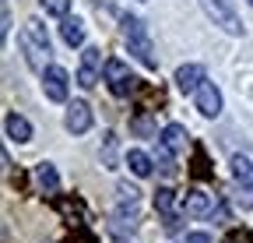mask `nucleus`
Here are the masks:
<instances>
[{
    "mask_svg": "<svg viewBox=\"0 0 253 243\" xmlns=\"http://www.w3.org/2000/svg\"><path fill=\"white\" fill-rule=\"evenodd\" d=\"M18 46L25 49V64L32 71H46L49 67V36H46V25L39 18H28L25 21V32L18 36Z\"/></svg>",
    "mask_w": 253,
    "mask_h": 243,
    "instance_id": "1",
    "label": "nucleus"
},
{
    "mask_svg": "<svg viewBox=\"0 0 253 243\" xmlns=\"http://www.w3.org/2000/svg\"><path fill=\"white\" fill-rule=\"evenodd\" d=\"M120 25H123V43H126V49H130L148 71H158V53H155V43H151V36H148L144 21L134 18V14H123Z\"/></svg>",
    "mask_w": 253,
    "mask_h": 243,
    "instance_id": "2",
    "label": "nucleus"
},
{
    "mask_svg": "<svg viewBox=\"0 0 253 243\" xmlns=\"http://www.w3.org/2000/svg\"><path fill=\"white\" fill-rule=\"evenodd\" d=\"M106 85L116 99H126V96L137 92V78L130 74V67L123 60H106Z\"/></svg>",
    "mask_w": 253,
    "mask_h": 243,
    "instance_id": "3",
    "label": "nucleus"
},
{
    "mask_svg": "<svg viewBox=\"0 0 253 243\" xmlns=\"http://www.w3.org/2000/svg\"><path fill=\"white\" fill-rule=\"evenodd\" d=\"M102 71H106V64H102V49H99V46H84V53H81V67H78V85H81V88H95V81H99Z\"/></svg>",
    "mask_w": 253,
    "mask_h": 243,
    "instance_id": "4",
    "label": "nucleus"
},
{
    "mask_svg": "<svg viewBox=\"0 0 253 243\" xmlns=\"http://www.w3.org/2000/svg\"><path fill=\"white\" fill-rule=\"evenodd\" d=\"M204 11L214 18V25H221L229 36H243V21L239 14L229 7V0H204Z\"/></svg>",
    "mask_w": 253,
    "mask_h": 243,
    "instance_id": "5",
    "label": "nucleus"
},
{
    "mask_svg": "<svg viewBox=\"0 0 253 243\" xmlns=\"http://www.w3.org/2000/svg\"><path fill=\"white\" fill-rule=\"evenodd\" d=\"M42 88H46V99H49V102H67V88H71L67 71L56 67V64H49V67L42 71Z\"/></svg>",
    "mask_w": 253,
    "mask_h": 243,
    "instance_id": "6",
    "label": "nucleus"
},
{
    "mask_svg": "<svg viewBox=\"0 0 253 243\" xmlns=\"http://www.w3.org/2000/svg\"><path fill=\"white\" fill-rule=\"evenodd\" d=\"M214 194H204L201 187H194V191H186L183 194V211L186 215H194V219H204V215H211L214 211Z\"/></svg>",
    "mask_w": 253,
    "mask_h": 243,
    "instance_id": "7",
    "label": "nucleus"
},
{
    "mask_svg": "<svg viewBox=\"0 0 253 243\" xmlns=\"http://www.w3.org/2000/svg\"><path fill=\"white\" fill-rule=\"evenodd\" d=\"M63 127H67L71 134H84L88 127H91V106L88 102H71L67 106V116H63Z\"/></svg>",
    "mask_w": 253,
    "mask_h": 243,
    "instance_id": "8",
    "label": "nucleus"
},
{
    "mask_svg": "<svg viewBox=\"0 0 253 243\" xmlns=\"http://www.w3.org/2000/svg\"><path fill=\"white\" fill-rule=\"evenodd\" d=\"M194 102H197V109L204 113V116H218L221 113V92L214 88V81H204L197 92H194Z\"/></svg>",
    "mask_w": 253,
    "mask_h": 243,
    "instance_id": "9",
    "label": "nucleus"
},
{
    "mask_svg": "<svg viewBox=\"0 0 253 243\" xmlns=\"http://www.w3.org/2000/svg\"><path fill=\"white\" fill-rule=\"evenodd\" d=\"M201 85H204V67L201 64H183L176 71V88H179L183 96H194Z\"/></svg>",
    "mask_w": 253,
    "mask_h": 243,
    "instance_id": "10",
    "label": "nucleus"
},
{
    "mask_svg": "<svg viewBox=\"0 0 253 243\" xmlns=\"http://www.w3.org/2000/svg\"><path fill=\"white\" fill-rule=\"evenodd\" d=\"M172 201H176V194L169 187H158L155 191V208L162 211V219H166V233H176V226H179V219L172 215Z\"/></svg>",
    "mask_w": 253,
    "mask_h": 243,
    "instance_id": "11",
    "label": "nucleus"
},
{
    "mask_svg": "<svg viewBox=\"0 0 253 243\" xmlns=\"http://www.w3.org/2000/svg\"><path fill=\"white\" fill-rule=\"evenodd\" d=\"M4 127H7V138H11V141H18V145L32 141V124H28L21 113H7V116H4Z\"/></svg>",
    "mask_w": 253,
    "mask_h": 243,
    "instance_id": "12",
    "label": "nucleus"
},
{
    "mask_svg": "<svg viewBox=\"0 0 253 243\" xmlns=\"http://www.w3.org/2000/svg\"><path fill=\"white\" fill-rule=\"evenodd\" d=\"M60 36H63V43L67 46H81L84 43V21L81 18H63V25H60Z\"/></svg>",
    "mask_w": 253,
    "mask_h": 243,
    "instance_id": "13",
    "label": "nucleus"
},
{
    "mask_svg": "<svg viewBox=\"0 0 253 243\" xmlns=\"http://www.w3.org/2000/svg\"><path fill=\"white\" fill-rule=\"evenodd\" d=\"M36 184H39L42 194H56V191H60V176H56V169H53L49 162H39V166H36Z\"/></svg>",
    "mask_w": 253,
    "mask_h": 243,
    "instance_id": "14",
    "label": "nucleus"
},
{
    "mask_svg": "<svg viewBox=\"0 0 253 243\" xmlns=\"http://www.w3.org/2000/svg\"><path fill=\"white\" fill-rule=\"evenodd\" d=\"M126 166H130V173L134 176H151V155H148V151H141V148H130V151H126Z\"/></svg>",
    "mask_w": 253,
    "mask_h": 243,
    "instance_id": "15",
    "label": "nucleus"
},
{
    "mask_svg": "<svg viewBox=\"0 0 253 243\" xmlns=\"http://www.w3.org/2000/svg\"><path fill=\"white\" fill-rule=\"evenodd\" d=\"M162 145L172 151V155H183V148H186V131H183L179 124H169V127L162 131Z\"/></svg>",
    "mask_w": 253,
    "mask_h": 243,
    "instance_id": "16",
    "label": "nucleus"
},
{
    "mask_svg": "<svg viewBox=\"0 0 253 243\" xmlns=\"http://www.w3.org/2000/svg\"><path fill=\"white\" fill-rule=\"evenodd\" d=\"M232 176L239 180L246 191H253V162L246 155H232Z\"/></svg>",
    "mask_w": 253,
    "mask_h": 243,
    "instance_id": "17",
    "label": "nucleus"
},
{
    "mask_svg": "<svg viewBox=\"0 0 253 243\" xmlns=\"http://www.w3.org/2000/svg\"><path fill=\"white\" fill-rule=\"evenodd\" d=\"M46 7V14H56V18H67L71 14V0H39Z\"/></svg>",
    "mask_w": 253,
    "mask_h": 243,
    "instance_id": "18",
    "label": "nucleus"
},
{
    "mask_svg": "<svg viewBox=\"0 0 253 243\" xmlns=\"http://www.w3.org/2000/svg\"><path fill=\"white\" fill-rule=\"evenodd\" d=\"M113 151H116V138L106 134V169H116V155H113Z\"/></svg>",
    "mask_w": 253,
    "mask_h": 243,
    "instance_id": "19",
    "label": "nucleus"
},
{
    "mask_svg": "<svg viewBox=\"0 0 253 243\" xmlns=\"http://www.w3.org/2000/svg\"><path fill=\"white\" fill-rule=\"evenodd\" d=\"M134 131H137V134H151V120H148V116H137V120H134Z\"/></svg>",
    "mask_w": 253,
    "mask_h": 243,
    "instance_id": "20",
    "label": "nucleus"
},
{
    "mask_svg": "<svg viewBox=\"0 0 253 243\" xmlns=\"http://www.w3.org/2000/svg\"><path fill=\"white\" fill-rule=\"evenodd\" d=\"M183 243H211V236H208V233H186Z\"/></svg>",
    "mask_w": 253,
    "mask_h": 243,
    "instance_id": "21",
    "label": "nucleus"
},
{
    "mask_svg": "<svg viewBox=\"0 0 253 243\" xmlns=\"http://www.w3.org/2000/svg\"><path fill=\"white\" fill-rule=\"evenodd\" d=\"M0 32H4V36L11 32V11H7V7H4V28H0Z\"/></svg>",
    "mask_w": 253,
    "mask_h": 243,
    "instance_id": "22",
    "label": "nucleus"
},
{
    "mask_svg": "<svg viewBox=\"0 0 253 243\" xmlns=\"http://www.w3.org/2000/svg\"><path fill=\"white\" fill-rule=\"evenodd\" d=\"M246 4H250V7H253V0H246Z\"/></svg>",
    "mask_w": 253,
    "mask_h": 243,
    "instance_id": "23",
    "label": "nucleus"
}]
</instances>
